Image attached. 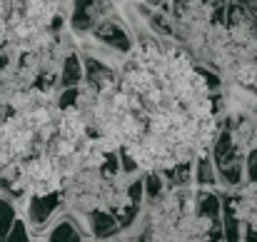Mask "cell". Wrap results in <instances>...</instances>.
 I'll return each instance as SVG.
<instances>
[{"mask_svg":"<svg viewBox=\"0 0 257 242\" xmlns=\"http://www.w3.org/2000/svg\"><path fill=\"white\" fill-rule=\"evenodd\" d=\"M0 50H3V43H0Z\"/></svg>","mask_w":257,"mask_h":242,"instance_id":"cell-17","label":"cell"},{"mask_svg":"<svg viewBox=\"0 0 257 242\" xmlns=\"http://www.w3.org/2000/svg\"><path fill=\"white\" fill-rule=\"evenodd\" d=\"M63 205H65L63 190L33 192V197L28 200V212H25L30 230H48V225L55 220V215H60Z\"/></svg>","mask_w":257,"mask_h":242,"instance_id":"cell-2","label":"cell"},{"mask_svg":"<svg viewBox=\"0 0 257 242\" xmlns=\"http://www.w3.org/2000/svg\"><path fill=\"white\" fill-rule=\"evenodd\" d=\"M245 180L257 185V145L250 148L245 155Z\"/></svg>","mask_w":257,"mask_h":242,"instance_id":"cell-11","label":"cell"},{"mask_svg":"<svg viewBox=\"0 0 257 242\" xmlns=\"http://www.w3.org/2000/svg\"><path fill=\"white\" fill-rule=\"evenodd\" d=\"M85 217H87V230H90V235L97 237V240L117 237L120 230H122L117 215H115L112 210H107V207H92V210L85 212Z\"/></svg>","mask_w":257,"mask_h":242,"instance_id":"cell-4","label":"cell"},{"mask_svg":"<svg viewBox=\"0 0 257 242\" xmlns=\"http://www.w3.org/2000/svg\"><path fill=\"white\" fill-rule=\"evenodd\" d=\"M33 237V232H30V225H28V220H15L13 222V227H10V232H8V242H25Z\"/></svg>","mask_w":257,"mask_h":242,"instance_id":"cell-10","label":"cell"},{"mask_svg":"<svg viewBox=\"0 0 257 242\" xmlns=\"http://www.w3.org/2000/svg\"><path fill=\"white\" fill-rule=\"evenodd\" d=\"M18 220V210L8 195H0V240H8L13 222Z\"/></svg>","mask_w":257,"mask_h":242,"instance_id":"cell-8","label":"cell"},{"mask_svg":"<svg viewBox=\"0 0 257 242\" xmlns=\"http://www.w3.org/2000/svg\"><path fill=\"white\" fill-rule=\"evenodd\" d=\"M110 13V0H70V30L80 38H90L92 28Z\"/></svg>","mask_w":257,"mask_h":242,"instance_id":"cell-3","label":"cell"},{"mask_svg":"<svg viewBox=\"0 0 257 242\" xmlns=\"http://www.w3.org/2000/svg\"><path fill=\"white\" fill-rule=\"evenodd\" d=\"M247 90L257 97V60H255V75H252V82H250V87H247Z\"/></svg>","mask_w":257,"mask_h":242,"instance_id":"cell-14","label":"cell"},{"mask_svg":"<svg viewBox=\"0 0 257 242\" xmlns=\"http://www.w3.org/2000/svg\"><path fill=\"white\" fill-rule=\"evenodd\" d=\"M85 80V68H83V60L78 55V50H65L63 53V60H60V73H58V90L63 87H73V85H80Z\"/></svg>","mask_w":257,"mask_h":242,"instance_id":"cell-6","label":"cell"},{"mask_svg":"<svg viewBox=\"0 0 257 242\" xmlns=\"http://www.w3.org/2000/svg\"><path fill=\"white\" fill-rule=\"evenodd\" d=\"M195 185L197 187H217L220 177H217V167L210 153H202L195 158Z\"/></svg>","mask_w":257,"mask_h":242,"instance_id":"cell-7","label":"cell"},{"mask_svg":"<svg viewBox=\"0 0 257 242\" xmlns=\"http://www.w3.org/2000/svg\"><path fill=\"white\" fill-rule=\"evenodd\" d=\"M200 3H205V5H207V3H212V0H200Z\"/></svg>","mask_w":257,"mask_h":242,"instance_id":"cell-16","label":"cell"},{"mask_svg":"<svg viewBox=\"0 0 257 242\" xmlns=\"http://www.w3.org/2000/svg\"><path fill=\"white\" fill-rule=\"evenodd\" d=\"M83 237H87V232H83V225L75 220L73 212H60V215H55V220L48 225V232H45V240H53V242L83 240Z\"/></svg>","mask_w":257,"mask_h":242,"instance_id":"cell-5","label":"cell"},{"mask_svg":"<svg viewBox=\"0 0 257 242\" xmlns=\"http://www.w3.org/2000/svg\"><path fill=\"white\" fill-rule=\"evenodd\" d=\"M8 70H13V53L0 50V78H3Z\"/></svg>","mask_w":257,"mask_h":242,"instance_id":"cell-12","label":"cell"},{"mask_svg":"<svg viewBox=\"0 0 257 242\" xmlns=\"http://www.w3.org/2000/svg\"><path fill=\"white\" fill-rule=\"evenodd\" d=\"M80 95H83V90H80L78 85H73V87H63V92H60V97H58V110L78 107V100H80Z\"/></svg>","mask_w":257,"mask_h":242,"instance_id":"cell-9","label":"cell"},{"mask_svg":"<svg viewBox=\"0 0 257 242\" xmlns=\"http://www.w3.org/2000/svg\"><path fill=\"white\" fill-rule=\"evenodd\" d=\"M245 5H247V10L252 13V18L257 20V0H245Z\"/></svg>","mask_w":257,"mask_h":242,"instance_id":"cell-15","label":"cell"},{"mask_svg":"<svg viewBox=\"0 0 257 242\" xmlns=\"http://www.w3.org/2000/svg\"><path fill=\"white\" fill-rule=\"evenodd\" d=\"M145 3H148L150 8H163V10L168 8V0H145Z\"/></svg>","mask_w":257,"mask_h":242,"instance_id":"cell-13","label":"cell"},{"mask_svg":"<svg viewBox=\"0 0 257 242\" xmlns=\"http://www.w3.org/2000/svg\"><path fill=\"white\" fill-rule=\"evenodd\" d=\"M90 38H92L95 43H100V45L112 48V50L120 53V55H130V53L135 50V38H133V33L127 30V25H125L115 13L105 15V18L92 28Z\"/></svg>","mask_w":257,"mask_h":242,"instance_id":"cell-1","label":"cell"}]
</instances>
